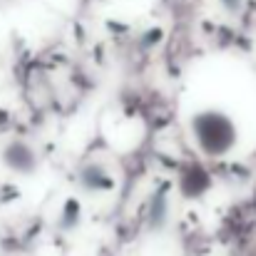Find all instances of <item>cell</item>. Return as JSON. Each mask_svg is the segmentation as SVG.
I'll return each mask as SVG.
<instances>
[{
  "label": "cell",
  "instance_id": "cell-3",
  "mask_svg": "<svg viewBox=\"0 0 256 256\" xmlns=\"http://www.w3.org/2000/svg\"><path fill=\"white\" fill-rule=\"evenodd\" d=\"M2 160L8 162L10 170L20 172V174H32L38 170V152L28 142H22V140L10 142L5 147V152H2Z\"/></svg>",
  "mask_w": 256,
  "mask_h": 256
},
{
  "label": "cell",
  "instance_id": "cell-2",
  "mask_svg": "<svg viewBox=\"0 0 256 256\" xmlns=\"http://www.w3.org/2000/svg\"><path fill=\"white\" fill-rule=\"evenodd\" d=\"M78 184L85 194L107 196L114 192V174L100 162H87L78 170Z\"/></svg>",
  "mask_w": 256,
  "mask_h": 256
},
{
  "label": "cell",
  "instance_id": "cell-1",
  "mask_svg": "<svg viewBox=\"0 0 256 256\" xmlns=\"http://www.w3.org/2000/svg\"><path fill=\"white\" fill-rule=\"evenodd\" d=\"M189 134H192L194 147L204 157H226L236 150V142H239V130L232 114L214 107H204L192 114Z\"/></svg>",
  "mask_w": 256,
  "mask_h": 256
}]
</instances>
